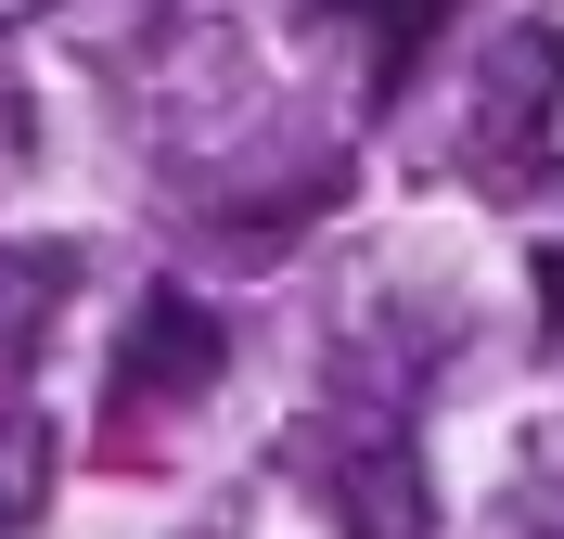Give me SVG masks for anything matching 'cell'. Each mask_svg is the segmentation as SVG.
I'll return each mask as SVG.
<instances>
[{
    "label": "cell",
    "mask_w": 564,
    "mask_h": 539,
    "mask_svg": "<svg viewBox=\"0 0 564 539\" xmlns=\"http://www.w3.org/2000/svg\"><path fill=\"white\" fill-rule=\"evenodd\" d=\"M552 104H564V0L500 52V77H488V154H513L500 180H539V116Z\"/></svg>",
    "instance_id": "6da1fadb"
},
{
    "label": "cell",
    "mask_w": 564,
    "mask_h": 539,
    "mask_svg": "<svg viewBox=\"0 0 564 539\" xmlns=\"http://www.w3.org/2000/svg\"><path fill=\"white\" fill-rule=\"evenodd\" d=\"M218 386V322L193 295H141V334H129V398H206Z\"/></svg>",
    "instance_id": "7a4b0ae2"
},
{
    "label": "cell",
    "mask_w": 564,
    "mask_h": 539,
    "mask_svg": "<svg viewBox=\"0 0 564 539\" xmlns=\"http://www.w3.org/2000/svg\"><path fill=\"white\" fill-rule=\"evenodd\" d=\"M334 527L347 539H436L423 463L411 450H347V463H334Z\"/></svg>",
    "instance_id": "3957f363"
},
{
    "label": "cell",
    "mask_w": 564,
    "mask_h": 539,
    "mask_svg": "<svg viewBox=\"0 0 564 539\" xmlns=\"http://www.w3.org/2000/svg\"><path fill=\"white\" fill-rule=\"evenodd\" d=\"M65 283H77V257L65 245H26V257H0V373L39 347V322L65 309Z\"/></svg>",
    "instance_id": "277c9868"
},
{
    "label": "cell",
    "mask_w": 564,
    "mask_h": 539,
    "mask_svg": "<svg viewBox=\"0 0 564 539\" xmlns=\"http://www.w3.org/2000/svg\"><path fill=\"white\" fill-rule=\"evenodd\" d=\"M308 13L359 26V65H372V77H398L423 39H436V13H449V0H308Z\"/></svg>",
    "instance_id": "5b68a950"
},
{
    "label": "cell",
    "mask_w": 564,
    "mask_h": 539,
    "mask_svg": "<svg viewBox=\"0 0 564 539\" xmlns=\"http://www.w3.org/2000/svg\"><path fill=\"white\" fill-rule=\"evenodd\" d=\"M26 142H39V116H26V90H0V180L26 168Z\"/></svg>",
    "instance_id": "8992f818"
},
{
    "label": "cell",
    "mask_w": 564,
    "mask_h": 539,
    "mask_svg": "<svg viewBox=\"0 0 564 539\" xmlns=\"http://www.w3.org/2000/svg\"><path fill=\"white\" fill-rule=\"evenodd\" d=\"M39 13H65V0H0V26H39Z\"/></svg>",
    "instance_id": "52a82bcc"
}]
</instances>
